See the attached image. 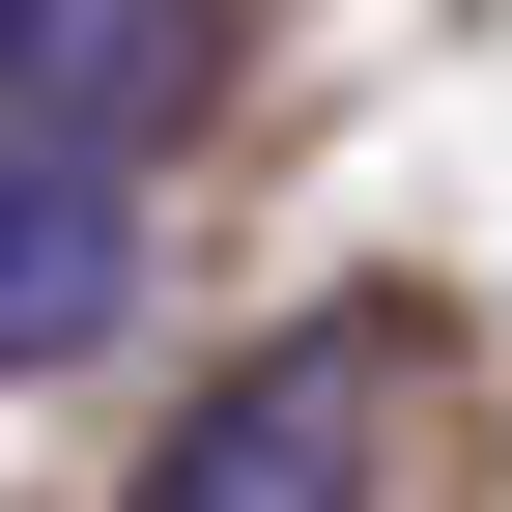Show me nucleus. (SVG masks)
Returning <instances> with one entry per match:
<instances>
[{"label": "nucleus", "instance_id": "nucleus-1", "mask_svg": "<svg viewBox=\"0 0 512 512\" xmlns=\"http://www.w3.org/2000/svg\"><path fill=\"white\" fill-rule=\"evenodd\" d=\"M399 456V313H285V342L200 370V427L143 456V512H370Z\"/></svg>", "mask_w": 512, "mask_h": 512}, {"label": "nucleus", "instance_id": "nucleus-2", "mask_svg": "<svg viewBox=\"0 0 512 512\" xmlns=\"http://www.w3.org/2000/svg\"><path fill=\"white\" fill-rule=\"evenodd\" d=\"M200 0H0V143H57V171H114V143H171L200 114Z\"/></svg>", "mask_w": 512, "mask_h": 512}, {"label": "nucleus", "instance_id": "nucleus-3", "mask_svg": "<svg viewBox=\"0 0 512 512\" xmlns=\"http://www.w3.org/2000/svg\"><path fill=\"white\" fill-rule=\"evenodd\" d=\"M114 313H143V200L57 143H0V370H86Z\"/></svg>", "mask_w": 512, "mask_h": 512}]
</instances>
